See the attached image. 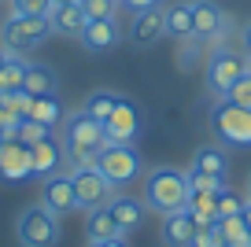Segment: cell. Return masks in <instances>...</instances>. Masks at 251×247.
Listing matches in <instances>:
<instances>
[{
  "label": "cell",
  "mask_w": 251,
  "mask_h": 247,
  "mask_svg": "<svg viewBox=\"0 0 251 247\" xmlns=\"http://www.w3.org/2000/svg\"><path fill=\"white\" fill-rule=\"evenodd\" d=\"M144 207L155 214H177L188 207V173L174 170V166H155L144 181Z\"/></svg>",
  "instance_id": "6da1fadb"
},
{
  "label": "cell",
  "mask_w": 251,
  "mask_h": 247,
  "mask_svg": "<svg viewBox=\"0 0 251 247\" xmlns=\"http://www.w3.org/2000/svg\"><path fill=\"white\" fill-rule=\"evenodd\" d=\"M103 125L93 122V118L85 115V111H74V115H67V122H63V148H67V155H71L78 166H96V155L103 151Z\"/></svg>",
  "instance_id": "7a4b0ae2"
},
{
  "label": "cell",
  "mask_w": 251,
  "mask_h": 247,
  "mask_svg": "<svg viewBox=\"0 0 251 247\" xmlns=\"http://www.w3.org/2000/svg\"><path fill=\"white\" fill-rule=\"evenodd\" d=\"M33 177L30 166V148L19 140V122H8L0 129V181L8 185H23Z\"/></svg>",
  "instance_id": "3957f363"
},
{
  "label": "cell",
  "mask_w": 251,
  "mask_h": 247,
  "mask_svg": "<svg viewBox=\"0 0 251 247\" xmlns=\"http://www.w3.org/2000/svg\"><path fill=\"white\" fill-rule=\"evenodd\" d=\"M52 37V26L48 15H11L8 23L0 26V45L8 52H26V48H37Z\"/></svg>",
  "instance_id": "277c9868"
},
{
  "label": "cell",
  "mask_w": 251,
  "mask_h": 247,
  "mask_svg": "<svg viewBox=\"0 0 251 247\" xmlns=\"http://www.w3.org/2000/svg\"><path fill=\"white\" fill-rule=\"evenodd\" d=\"M15 232L23 247H55L59 244V218L41 203V207H30L19 214Z\"/></svg>",
  "instance_id": "5b68a950"
},
{
  "label": "cell",
  "mask_w": 251,
  "mask_h": 247,
  "mask_svg": "<svg viewBox=\"0 0 251 247\" xmlns=\"http://www.w3.org/2000/svg\"><path fill=\"white\" fill-rule=\"evenodd\" d=\"M96 170L111 185H129L141 177V151L133 144H103V151L96 155Z\"/></svg>",
  "instance_id": "8992f818"
},
{
  "label": "cell",
  "mask_w": 251,
  "mask_h": 247,
  "mask_svg": "<svg viewBox=\"0 0 251 247\" xmlns=\"http://www.w3.org/2000/svg\"><path fill=\"white\" fill-rule=\"evenodd\" d=\"M141 129H144V111L137 107L133 100L118 96L111 118L103 122V140H107V144H137Z\"/></svg>",
  "instance_id": "52a82bcc"
},
{
  "label": "cell",
  "mask_w": 251,
  "mask_h": 247,
  "mask_svg": "<svg viewBox=\"0 0 251 247\" xmlns=\"http://www.w3.org/2000/svg\"><path fill=\"white\" fill-rule=\"evenodd\" d=\"M211 122L218 129V137L226 144H236V148H251V111L248 107H236V103L222 100L218 107L211 111Z\"/></svg>",
  "instance_id": "ba28073f"
},
{
  "label": "cell",
  "mask_w": 251,
  "mask_h": 247,
  "mask_svg": "<svg viewBox=\"0 0 251 247\" xmlns=\"http://www.w3.org/2000/svg\"><path fill=\"white\" fill-rule=\"evenodd\" d=\"M71 185H74V199H78V207H85V210L107 207V203H111V188H115L96 166H78V170L71 173Z\"/></svg>",
  "instance_id": "9c48e42d"
},
{
  "label": "cell",
  "mask_w": 251,
  "mask_h": 247,
  "mask_svg": "<svg viewBox=\"0 0 251 247\" xmlns=\"http://www.w3.org/2000/svg\"><path fill=\"white\" fill-rule=\"evenodd\" d=\"M244 74H248V59H240L236 52L218 48V52L207 59V85H211V93H218V96H226Z\"/></svg>",
  "instance_id": "30bf717a"
},
{
  "label": "cell",
  "mask_w": 251,
  "mask_h": 247,
  "mask_svg": "<svg viewBox=\"0 0 251 247\" xmlns=\"http://www.w3.org/2000/svg\"><path fill=\"white\" fill-rule=\"evenodd\" d=\"M226 30V11L214 0H192V37L200 41H214Z\"/></svg>",
  "instance_id": "8fae6325"
},
{
  "label": "cell",
  "mask_w": 251,
  "mask_h": 247,
  "mask_svg": "<svg viewBox=\"0 0 251 247\" xmlns=\"http://www.w3.org/2000/svg\"><path fill=\"white\" fill-rule=\"evenodd\" d=\"M166 33V19H163V4L159 8H144V11H133V26H129V41L137 48H148L155 45L159 37Z\"/></svg>",
  "instance_id": "7c38bea8"
},
{
  "label": "cell",
  "mask_w": 251,
  "mask_h": 247,
  "mask_svg": "<svg viewBox=\"0 0 251 247\" xmlns=\"http://www.w3.org/2000/svg\"><path fill=\"white\" fill-rule=\"evenodd\" d=\"M41 203H45L52 214H71V210L78 207L71 173H55V177H48L45 185H41Z\"/></svg>",
  "instance_id": "4fadbf2b"
},
{
  "label": "cell",
  "mask_w": 251,
  "mask_h": 247,
  "mask_svg": "<svg viewBox=\"0 0 251 247\" xmlns=\"http://www.w3.org/2000/svg\"><path fill=\"white\" fill-rule=\"evenodd\" d=\"M78 41L89 52H107V48H115L122 41V26H118V19H89Z\"/></svg>",
  "instance_id": "5bb4252c"
},
{
  "label": "cell",
  "mask_w": 251,
  "mask_h": 247,
  "mask_svg": "<svg viewBox=\"0 0 251 247\" xmlns=\"http://www.w3.org/2000/svg\"><path fill=\"white\" fill-rule=\"evenodd\" d=\"M30 166H33V177H55L63 166V140H55L52 133H48L41 144L30 148Z\"/></svg>",
  "instance_id": "9a60e30c"
},
{
  "label": "cell",
  "mask_w": 251,
  "mask_h": 247,
  "mask_svg": "<svg viewBox=\"0 0 251 247\" xmlns=\"http://www.w3.org/2000/svg\"><path fill=\"white\" fill-rule=\"evenodd\" d=\"M107 210H111V218H115V225H118V232H133L137 225L144 222V203L141 199H133V196H111V203H107Z\"/></svg>",
  "instance_id": "2e32d148"
},
{
  "label": "cell",
  "mask_w": 251,
  "mask_h": 247,
  "mask_svg": "<svg viewBox=\"0 0 251 247\" xmlns=\"http://www.w3.org/2000/svg\"><path fill=\"white\" fill-rule=\"evenodd\" d=\"M226 188V185H222ZM222 188H192L188 185V214L196 218L200 225H214L218 222V192Z\"/></svg>",
  "instance_id": "e0dca14e"
},
{
  "label": "cell",
  "mask_w": 251,
  "mask_h": 247,
  "mask_svg": "<svg viewBox=\"0 0 251 247\" xmlns=\"http://www.w3.org/2000/svg\"><path fill=\"white\" fill-rule=\"evenodd\" d=\"M85 11L78 8V4H59V8L48 11V26H52V33H67V37H81V30H85Z\"/></svg>",
  "instance_id": "ac0fdd59"
},
{
  "label": "cell",
  "mask_w": 251,
  "mask_h": 247,
  "mask_svg": "<svg viewBox=\"0 0 251 247\" xmlns=\"http://www.w3.org/2000/svg\"><path fill=\"white\" fill-rule=\"evenodd\" d=\"M188 173H207V177L226 181V173H229V155L222 151V148L207 144V148H200V151L192 155V166H188Z\"/></svg>",
  "instance_id": "d6986e66"
},
{
  "label": "cell",
  "mask_w": 251,
  "mask_h": 247,
  "mask_svg": "<svg viewBox=\"0 0 251 247\" xmlns=\"http://www.w3.org/2000/svg\"><path fill=\"white\" fill-rule=\"evenodd\" d=\"M196 229H200V222L188 214V210H177V214L163 218V236H166V244H174V247H188L192 236H196Z\"/></svg>",
  "instance_id": "ffe728a7"
},
{
  "label": "cell",
  "mask_w": 251,
  "mask_h": 247,
  "mask_svg": "<svg viewBox=\"0 0 251 247\" xmlns=\"http://www.w3.org/2000/svg\"><path fill=\"white\" fill-rule=\"evenodd\" d=\"M55 89H59V77H55L52 67H45V63H26L23 93H30V96H55Z\"/></svg>",
  "instance_id": "44dd1931"
},
{
  "label": "cell",
  "mask_w": 251,
  "mask_h": 247,
  "mask_svg": "<svg viewBox=\"0 0 251 247\" xmlns=\"http://www.w3.org/2000/svg\"><path fill=\"white\" fill-rule=\"evenodd\" d=\"M163 19H166V37H192V4H166L163 8Z\"/></svg>",
  "instance_id": "7402d4cb"
},
{
  "label": "cell",
  "mask_w": 251,
  "mask_h": 247,
  "mask_svg": "<svg viewBox=\"0 0 251 247\" xmlns=\"http://www.w3.org/2000/svg\"><path fill=\"white\" fill-rule=\"evenodd\" d=\"M26 118H33V122L55 129V125L63 122V103H59V96H33V100H30V115H26Z\"/></svg>",
  "instance_id": "603a6c76"
},
{
  "label": "cell",
  "mask_w": 251,
  "mask_h": 247,
  "mask_svg": "<svg viewBox=\"0 0 251 247\" xmlns=\"http://www.w3.org/2000/svg\"><path fill=\"white\" fill-rule=\"evenodd\" d=\"M89 240H122V232H118L115 218H111L107 207H96L93 214H89V225H85Z\"/></svg>",
  "instance_id": "cb8c5ba5"
},
{
  "label": "cell",
  "mask_w": 251,
  "mask_h": 247,
  "mask_svg": "<svg viewBox=\"0 0 251 247\" xmlns=\"http://www.w3.org/2000/svg\"><path fill=\"white\" fill-rule=\"evenodd\" d=\"M115 100H118L115 93H103V89H100V93H89V96H85L81 111H85L93 122H100V125H103V122L111 118V111H115Z\"/></svg>",
  "instance_id": "d4e9b609"
},
{
  "label": "cell",
  "mask_w": 251,
  "mask_h": 247,
  "mask_svg": "<svg viewBox=\"0 0 251 247\" xmlns=\"http://www.w3.org/2000/svg\"><path fill=\"white\" fill-rule=\"evenodd\" d=\"M26 77V63L23 59H8L0 67V93H19Z\"/></svg>",
  "instance_id": "484cf974"
},
{
  "label": "cell",
  "mask_w": 251,
  "mask_h": 247,
  "mask_svg": "<svg viewBox=\"0 0 251 247\" xmlns=\"http://www.w3.org/2000/svg\"><path fill=\"white\" fill-rule=\"evenodd\" d=\"M0 100H4V111H8L11 122H23V118L30 115V100H33V96L19 89V93H0Z\"/></svg>",
  "instance_id": "4316f807"
},
{
  "label": "cell",
  "mask_w": 251,
  "mask_h": 247,
  "mask_svg": "<svg viewBox=\"0 0 251 247\" xmlns=\"http://www.w3.org/2000/svg\"><path fill=\"white\" fill-rule=\"evenodd\" d=\"M78 8L85 11V19H118L122 0H78Z\"/></svg>",
  "instance_id": "83f0119b"
},
{
  "label": "cell",
  "mask_w": 251,
  "mask_h": 247,
  "mask_svg": "<svg viewBox=\"0 0 251 247\" xmlns=\"http://www.w3.org/2000/svg\"><path fill=\"white\" fill-rule=\"evenodd\" d=\"M48 133H52V129H48V125H41V122H33V118H23V122H19V140H23L26 148L41 144Z\"/></svg>",
  "instance_id": "f1b7e54d"
},
{
  "label": "cell",
  "mask_w": 251,
  "mask_h": 247,
  "mask_svg": "<svg viewBox=\"0 0 251 247\" xmlns=\"http://www.w3.org/2000/svg\"><path fill=\"white\" fill-rule=\"evenodd\" d=\"M222 100H229V103H236V107H248V111H251V70L236 81L233 89H229L226 96H222Z\"/></svg>",
  "instance_id": "f546056e"
},
{
  "label": "cell",
  "mask_w": 251,
  "mask_h": 247,
  "mask_svg": "<svg viewBox=\"0 0 251 247\" xmlns=\"http://www.w3.org/2000/svg\"><path fill=\"white\" fill-rule=\"evenodd\" d=\"M244 203H248V199H244L240 192H233V188L226 185V188L218 192V218H226V214H240Z\"/></svg>",
  "instance_id": "4dcf8cb0"
},
{
  "label": "cell",
  "mask_w": 251,
  "mask_h": 247,
  "mask_svg": "<svg viewBox=\"0 0 251 247\" xmlns=\"http://www.w3.org/2000/svg\"><path fill=\"white\" fill-rule=\"evenodd\" d=\"M188 247H226V236L218 232V225H200Z\"/></svg>",
  "instance_id": "1f68e13d"
},
{
  "label": "cell",
  "mask_w": 251,
  "mask_h": 247,
  "mask_svg": "<svg viewBox=\"0 0 251 247\" xmlns=\"http://www.w3.org/2000/svg\"><path fill=\"white\" fill-rule=\"evenodd\" d=\"M11 15H48L52 11V0H8Z\"/></svg>",
  "instance_id": "d6a6232c"
},
{
  "label": "cell",
  "mask_w": 251,
  "mask_h": 247,
  "mask_svg": "<svg viewBox=\"0 0 251 247\" xmlns=\"http://www.w3.org/2000/svg\"><path fill=\"white\" fill-rule=\"evenodd\" d=\"M163 0H122V8H129V11H144V8H159Z\"/></svg>",
  "instance_id": "836d02e7"
},
{
  "label": "cell",
  "mask_w": 251,
  "mask_h": 247,
  "mask_svg": "<svg viewBox=\"0 0 251 247\" xmlns=\"http://www.w3.org/2000/svg\"><path fill=\"white\" fill-rule=\"evenodd\" d=\"M226 247H251V232H240L236 240H229Z\"/></svg>",
  "instance_id": "e575fe53"
},
{
  "label": "cell",
  "mask_w": 251,
  "mask_h": 247,
  "mask_svg": "<svg viewBox=\"0 0 251 247\" xmlns=\"http://www.w3.org/2000/svg\"><path fill=\"white\" fill-rule=\"evenodd\" d=\"M89 247H126L122 240H89Z\"/></svg>",
  "instance_id": "d590c367"
},
{
  "label": "cell",
  "mask_w": 251,
  "mask_h": 247,
  "mask_svg": "<svg viewBox=\"0 0 251 247\" xmlns=\"http://www.w3.org/2000/svg\"><path fill=\"white\" fill-rule=\"evenodd\" d=\"M240 214H244V225H248V232H251V199L244 203V210H240Z\"/></svg>",
  "instance_id": "8d00e7d4"
},
{
  "label": "cell",
  "mask_w": 251,
  "mask_h": 247,
  "mask_svg": "<svg viewBox=\"0 0 251 247\" xmlns=\"http://www.w3.org/2000/svg\"><path fill=\"white\" fill-rule=\"evenodd\" d=\"M244 48H248V55H251V23L244 26Z\"/></svg>",
  "instance_id": "74e56055"
},
{
  "label": "cell",
  "mask_w": 251,
  "mask_h": 247,
  "mask_svg": "<svg viewBox=\"0 0 251 247\" xmlns=\"http://www.w3.org/2000/svg\"><path fill=\"white\" fill-rule=\"evenodd\" d=\"M8 122H11V118H8V111H4V100H0V129H4Z\"/></svg>",
  "instance_id": "f35d334b"
},
{
  "label": "cell",
  "mask_w": 251,
  "mask_h": 247,
  "mask_svg": "<svg viewBox=\"0 0 251 247\" xmlns=\"http://www.w3.org/2000/svg\"><path fill=\"white\" fill-rule=\"evenodd\" d=\"M11 59V52H8V48H4V45H0V67H4V63H8Z\"/></svg>",
  "instance_id": "ab89813d"
},
{
  "label": "cell",
  "mask_w": 251,
  "mask_h": 247,
  "mask_svg": "<svg viewBox=\"0 0 251 247\" xmlns=\"http://www.w3.org/2000/svg\"><path fill=\"white\" fill-rule=\"evenodd\" d=\"M59 4H78V0H52V8H59Z\"/></svg>",
  "instance_id": "60d3db41"
},
{
  "label": "cell",
  "mask_w": 251,
  "mask_h": 247,
  "mask_svg": "<svg viewBox=\"0 0 251 247\" xmlns=\"http://www.w3.org/2000/svg\"><path fill=\"white\" fill-rule=\"evenodd\" d=\"M248 199H251V177H248Z\"/></svg>",
  "instance_id": "b9f144b4"
},
{
  "label": "cell",
  "mask_w": 251,
  "mask_h": 247,
  "mask_svg": "<svg viewBox=\"0 0 251 247\" xmlns=\"http://www.w3.org/2000/svg\"><path fill=\"white\" fill-rule=\"evenodd\" d=\"M248 70H251V59H248Z\"/></svg>",
  "instance_id": "7bdbcfd3"
}]
</instances>
